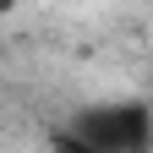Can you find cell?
<instances>
[{
  "label": "cell",
  "instance_id": "6da1fadb",
  "mask_svg": "<svg viewBox=\"0 0 153 153\" xmlns=\"http://www.w3.org/2000/svg\"><path fill=\"white\" fill-rule=\"evenodd\" d=\"M71 137L88 142L93 153H148L153 142V115L142 99H109V104H88L71 115Z\"/></svg>",
  "mask_w": 153,
  "mask_h": 153
},
{
  "label": "cell",
  "instance_id": "7a4b0ae2",
  "mask_svg": "<svg viewBox=\"0 0 153 153\" xmlns=\"http://www.w3.org/2000/svg\"><path fill=\"white\" fill-rule=\"evenodd\" d=\"M49 153H93V148H88V142H76L71 131H55V137H49Z\"/></svg>",
  "mask_w": 153,
  "mask_h": 153
}]
</instances>
